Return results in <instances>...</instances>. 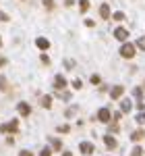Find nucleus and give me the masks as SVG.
Listing matches in <instances>:
<instances>
[{
    "instance_id": "nucleus-20",
    "label": "nucleus",
    "mask_w": 145,
    "mask_h": 156,
    "mask_svg": "<svg viewBox=\"0 0 145 156\" xmlns=\"http://www.w3.org/2000/svg\"><path fill=\"white\" fill-rule=\"evenodd\" d=\"M108 129H110L112 133H118V131H120V127H118L116 123H110V127H108Z\"/></svg>"
},
{
    "instance_id": "nucleus-37",
    "label": "nucleus",
    "mask_w": 145,
    "mask_h": 156,
    "mask_svg": "<svg viewBox=\"0 0 145 156\" xmlns=\"http://www.w3.org/2000/svg\"><path fill=\"white\" fill-rule=\"evenodd\" d=\"M62 156H72V154L71 152H62Z\"/></svg>"
},
{
    "instance_id": "nucleus-16",
    "label": "nucleus",
    "mask_w": 145,
    "mask_h": 156,
    "mask_svg": "<svg viewBox=\"0 0 145 156\" xmlns=\"http://www.w3.org/2000/svg\"><path fill=\"white\" fill-rule=\"evenodd\" d=\"M79 9H81V12H85L89 9V0H79Z\"/></svg>"
},
{
    "instance_id": "nucleus-21",
    "label": "nucleus",
    "mask_w": 145,
    "mask_h": 156,
    "mask_svg": "<svg viewBox=\"0 0 145 156\" xmlns=\"http://www.w3.org/2000/svg\"><path fill=\"white\" fill-rule=\"evenodd\" d=\"M75 112H77V106H71L66 112H64V115H66V117H75Z\"/></svg>"
},
{
    "instance_id": "nucleus-31",
    "label": "nucleus",
    "mask_w": 145,
    "mask_h": 156,
    "mask_svg": "<svg viewBox=\"0 0 145 156\" xmlns=\"http://www.w3.org/2000/svg\"><path fill=\"white\" fill-rule=\"evenodd\" d=\"M19 156H33V154H31L29 150H21V152H19Z\"/></svg>"
},
{
    "instance_id": "nucleus-2",
    "label": "nucleus",
    "mask_w": 145,
    "mask_h": 156,
    "mask_svg": "<svg viewBox=\"0 0 145 156\" xmlns=\"http://www.w3.org/2000/svg\"><path fill=\"white\" fill-rule=\"evenodd\" d=\"M120 54L124 56V58H133L135 56V46L133 44H124V46L120 48Z\"/></svg>"
},
{
    "instance_id": "nucleus-27",
    "label": "nucleus",
    "mask_w": 145,
    "mask_h": 156,
    "mask_svg": "<svg viewBox=\"0 0 145 156\" xmlns=\"http://www.w3.org/2000/svg\"><path fill=\"white\" fill-rule=\"evenodd\" d=\"M99 81H102V79H99V75H91V83H93V85H97Z\"/></svg>"
},
{
    "instance_id": "nucleus-1",
    "label": "nucleus",
    "mask_w": 145,
    "mask_h": 156,
    "mask_svg": "<svg viewBox=\"0 0 145 156\" xmlns=\"http://www.w3.org/2000/svg\"><path fill=\"white\" fill-rule=\"evenodd\" d=\"M17 129H19V121H17V119H12L11 123L0 125V131H2V133H17Z\"/></svg>"
},
{
    "instance_id": "nucleus-19",
    "label": "nucleus",
    "mask_w": 145,
    "mask_h": 156,
    "mask_svg": "<svg viewBox=\"0 0 145 156\" xmlns=\"http://www.w3.org/2000/svg\"><path fill=\"white\" fill-rule=\"evenodd\" d=\"M135 46H139V48H141V50H145V36H143V37H139Z\"/></svg>"
},
{
    "instance_id": "nucleus-6",
    "label": "nucleus",
    "mask_w": 145,
    "mask_h": 156,
    "mask_svg": "<svg viewBox=\"0 0 145 156\" xmlns=\"http://www.w3.org/2000/svg\"><path fill=\"white\" fill-rule=\"evenodd\" d=\"M122 92H124V87H122V85H114V87L110 90V98H112V100H116V98L122 96Z\"/></svg>"
},
{
    "instance_id": "nucleus-15",
    "label": "nucleus",
    "mask_w": 145,
    "mask_h": 156,
    "mask_svg": "<svg viewBox=\"0 0 145 156\" xmlns=\"http://www.w3.org/2000/svg\"><path fill=\"white\" fill-rule=\"evenodd\" d=\"M42 106H44V108H50V106H52V98H50V96H44V98H42Z\"/></svg>"
},
{
    "instance_id": "nucleus-23",
    "label": "nucleus",
    "mask_w": 145,
    "mask_h": 156,
    "mask_svg": "<svg viewBox=\"0 0 145 156\" xmlns=\"http://www.w3.org/2000/svg\"><path fill=\"white\" fill-rule=\"evenodd\" d=\"M72 87H75V90H81V87H83L81 79H75V81H72Z\"/></svg>"
},
{
    "instance_id": "nucleus-29",
    "label": "nucleus",
    "mask_w": 145,
    "mask_h": 156,
    "mask_svg": "<svg viewBox=\"0 0 145 156\" xmlns=\"http://www.w3.org/2000/svg\"><path fill=\"white\" fill-rule=\"evenodd\" d=\"M39 156H52V152H50L48 148H44V150H42V152H39Z\"/></svg>"
},
{
    "instance_id": "nucleus-25",
    "label": "nucleus",
    "mask_w": 145,
    "mask_h": 156,
    "mask_svg": "<svg viewBox=\"0 0 145 156\" xmlns=\"http://www.w3.org/2000/svg\"><path fill=\"white\" fill-rule=\"evenodd\" d=\"M137 123H141V125L145 123V112H139V115H137Z\"/></svg>"
},
{
    "instance_id": "nucleus-5",
    "label": "nucleus",
    "mask_w": 145,
    "mask_h": 156,
    "mask_svg": "<svg viewBox=\"0 0 145 156\" xmlns=\"http://www.w3.org/2000/svg\"><path fill=\"white\" fill-rule=\"evenodd\" d=\"M114 37H116V40H120V42H124V40L129 37V29H124V27L114 29Z\"/></svg>"
},
{
    "instance_id": "nucleus-4",
    "label": "nucleus",
    "mask_w": 145,
    "mask_h": 156,
    "mask_svg": "<svg viewBox=\"0 0 145 156\" xmlns=\"http://www.w3.org/2000/svg\"><path fill=\"white\" fill-rule=\"evenodd\" d=\"M79 150H81V154L89 156V154H93V144H91V142H81Z\"/></svg>"
},
{
    "instance_id": "nucleus-28",
    "label": "nucleus",
    "mask_w": 145,
    "mask_h": 156,
    "mask_svg": "<svg viewBox=\"0 0 145 156\" xmlns=\"http://www.w3.org/2000/svg\"><path fill=\"white\" fill-rule=\"evenodd\" d=\"M114 19H116V21H122V19H124V12H114Z\"/></svg>"
},
{
    "instance_id": "nucleus-12",
    "label": "nucleus",
    "mask_w": 145,
    "mask_h": 156,
    "mask_svg": "<svg viewBox=\"0 0 145 156\" xmlns=\"http://www.w3.org/2000/svg\"><path fill=\"white\" fill-rule=\"evenodd\" d=\"M99 15H102V19H108L110 17V6L108 4H102V6H99Z\"/></svg>"
},
{
    "instance_id": "nucleus-26",
    "label": "nucleus",
    "mask_w": 145,
    "mask_h": 156,
    "mask_svg": "<svg viewBox=\"0 0 145 156\" xmlns=\"http://www.w3.org/2000/svg\"><path fill=\"white\" fill-rule=\"evenodd\" d=\"M0 87H2V90H8V85H6V77H0Z\"/></svg>"
},
{
    "instance_id": "nucleus-38",
    "label": "nucleus",
    "mask_w": 145,
    "mask_h": 156,
    "mask_svg": "<svg viewBox=\"0 0 145 156\" xmlns=\"http://www.w3.org/2000/svg\"><path fill=\"white\" fill-rule=\"evenodd\" d=\"M0 46H2V37H0Z\"/></svg>"
},
{
    "instance_id": "nucleus-24",
    "label": "nucleus",
    "mask_w": 145,
    "mask_h": 156,
    "mask_svg": "<svg viewBox=\"0 0 145 156\" xmlns=\"http://www.w3.org/2000/svg\"><path fill=\"white\" fill-rule=\"evenodd\" d=\"M52 146H54V150H60V148H62L60 140H52Z\"/></svg>"
},
{
    "instance_id": "nucleus-14",
    "label": "nucleus",
    "mask_w": 145,
    "mask_h": 156,
    "mask_svg": "<svg viewBox=\"0 0 145 156\" xmlns=\"http://www.w3.org/2000/svg\"><path fill=\"white\" fill-rule=\"evenodd\" d=\"M120 108H122V112H129V110L133 108V104H131V100H122Z\"/></svg>"
},
{
    "instance_id": "nucleus-36",
    "label": "nucleus",
    "mask_w": 145,
    "mask_h": 156,
    "mask_svg": "<svg viewBox=\"0 0 145 156\" xmlns=\"http://www.w3.org/2000/svg\"><path fill=\"white\" fill-rule=\"evenodd\" d=\"M72 2H75V0H64V4H66V6H71Z\"/></svg>"
},
{
    "instance_id": "nucleus-32",
    "label": "nucleus",
    "mask_w": 145,
    "mask_h": 156,
    "mask_svg": "<svg viewBox=\"0 0 145 156\" xmlns=\"http://www.w3.org/2000/svg\"><path fill=\"white\" fill-rule=\"evenodd\" d=\"M42 62H44V65H50V58L46 56V54H42Z\"/></svg>"
},
{
    "instance_id": "nucleus-13",
    "label": "nucleus",
    "mask_w": 145,
    "mask_h": 156,
    "mask_svg": "<svg viewBox=\"0 0 145 156\" xmlns=\"http://www.w3.org/2000/svg\"><path fill=\"white\" fill-rule=\"evenodd\" d=\"M133 96L137 98V100H139V104H141V100H143V90H141V87H135V90H133Z\"/></svg>"
},
{
    "instance_id": "nucleus-30",
    "label": "nucleus",
    "mask_w": 145,
    "mask_h": 156,
    "mask_svg": "<svg viewBox=\"0 0 145 156\" xmlns=\"http://www.w3.org/2000/svg\"><path fill=\"white\" fill-rule=\"evenodd\" d=\"M44 6H46V9H52V6H54V2H52V0H44Z\"/></svg>"
},
{
    "instance_id": "nucleus-35",
    "label": "nucleus",
    "mask_w": 145,
    "mask_h": 156,
    "mask_svg": "<svg viewBox=\"0 0 145 156\" xmlns=\"http://www.w3.org/2000/svg\"><path fill=\"white\" fill-rule=\"evenodd\" d=\"M6 62H8V60H6V58H0V67H4Z\"/></svg>"
},
{
    "instance_id": "nucleus-7",
    "label": "nucleus",
    "mask_w": 145,
    "mask_h": 156,
    "mask_svg": "<svg viewBox=\"0 0 145 156\" xmlns=\"http://www.w3.org/2000/svg\"><path fill=\"white\" fill-rule=\"evenodd\" d=\"M97 119L102 121V123H110V110L108 108H102V110L97 112Z\"/></svg>"
},
{
    "instance_id": "nucleus-3",
    "label": "nucleus",
    "mask_w": 145,
    "mask_h": 156,
    "mask_svg": "<svg viewBox=\"0 0 145 156\" xmlns=\"http://www.w3.org/2000/svg\"><path fill=\"white\" fill-rule=\"evenodd\" d=\"M17 110L21 112V117H29V115H31V106H29L27 102H19V104H17Z\"/></svg>"
},
{
    "instance_id": "nucleus-33",
    "label": "nucleus",
    "mask_w": 145,
    "mask_h": 156,
    "mask_svg": "<svg viewBox=\"0 0 145 156\" xmlns=\"http://www.w3.org/2000/svg\"><path fill=\"white\" fill-rule=\"evenodd\" d=\"M85 25H87V27H93V25H96V23H93L91 19H85Z\"/></svg>"
},
{
    "instance_id": "nucleus-18",
    "label": "nucleus",
    "mask_w": 145,
    "mask_h": 156,
    "mask_svg": "<svg viewBox=\"0 0 145 156\" xmlns=\"http://www.w3.org/2000/svg\"><path fill=\"white\" fill-rule=\"evenodd\" d=\"M141 154H143V150H141L139 146H135V148H133V152H131V156H141Z\"/></svg>"
},
{
    "instance_id": "nucleus-8",
    "label": "nucleus",
    "mask_w": 145,
    "mask_h": 156,
    "mask_svg": "<svg viewBox=\"0 0 145 156\" xmlns=\"http://www.w3.org/2000/svg\"><path fill=\"white\" fill-rule=\"evenodd\" d=\"M54 87H56V90H62V87H66V79H64L62 75H56V77H54Z\"/></svg>"
},
{
    "instance_id": "nucleus-17",
    "label": "nucleus",
    "mask_w": 145,
    "mask_h": 156,
    "mask_svg": "<svg viewBox=\"0 0 145 156\" xmlns=\"http://www.w3.org/2000/svg\"><path fill=\"white\" fill-rule=\"evenodd\" d=\"M56 129H58V133H69V131H71L69 125H60V127H56Z\"/></svg>"
},
{
    "instance_id": "nucleus-22",
    "label": "nucleus",
    "mask_w": 145,
    "mask_h": 156,
    "mask_svg": "<svg viewBox=\"0 0 145 156\" xmlns=\"http://www.w3.org/2000/svg\"><path fill=\"white\" fill-rule=\"evenodd\" d=\"M60 100H71V94H69V92H66V90H64V92H60Z\"/></svg>"
},
{
    "instance_id": "nucleus-10",
    "label": "nucleus",
    "mask_w": 145,
    "mask_h": 156,
    "mask_svg": "<svg viewBox=\"0 0 145 156\" xmlns=\"http://www.w3.org/2000/svg\"><path fill=\"white\" fill-rule=\"evenodd\" d=\"M35 46L39 50H48L50 48V42L46 40V37H37V40H35Z\"/></svg>"
},
{
    "instance_id": "nucleus-11",
    "label": "nucleus",
    "mask_w": 145,
    "mask_h": 156,
    "mask_svg": "<svg viewBox=\"0 0 145 156\" xmlns=\"http://www.w3.org/2000/svg\"><path fill=\"white\" fill-rule=\"evenodd\" d=\"M143 137H145V129H137V131L131 133V140H133V142H139V140H143Z\"/></svg>"
},
{
    "instance_id": "nucleus-34",
    "label": "nucleus",
    "mask_w": 145,
    "mask_h": 156,
    "mask_svg": "<svg viewBox=\"0 0 145 156\" xmlns=\"http://www.w3.org/2000/svg\"><path fill=\"white\" fill-rule=\"evenodd\" d=\"M0 19H2V21H8V15H6V12H0Z\"/></svg>"
},
{
    "instance_id": "nucleus-9",
    "label": "nucleus",
    "mask_w": 145,
    "mask_h": 156,
    "mask_svg": "<svg viewBox=\"0 0 145 156\" xmlns=\"http://www.w3.org/2000/svg\"><path fill=\"white\" fill-rule=\"evenodd\" d=\"M104 144H106V148H108V150H114V148L118 146V142H116L112 135H106V137H104Z\"/></svg>"
}]
</instances>
